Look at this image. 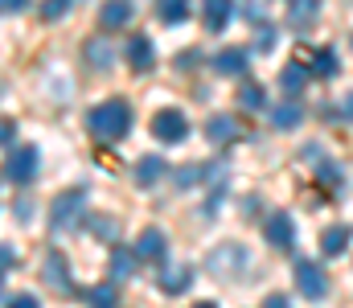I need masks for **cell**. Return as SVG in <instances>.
<instances>
[{
    "label": "cell",
    "mask_w": 353,
    "mask_h": 308,
    "mask_svg": "<svg viewBox=\"0 0 353 308\" xmlns=\"http://www.w3.org/2000/svg\"><path fill=\"white\" fill-rule=\"evenodd\" d=\"M87 127H90V136H94V140L115 144V140H123V136H128V127H132V107H128L123 99L99 103V107H90Z\"/></svg>",
    "instance_id": "obj_1"
},
{
    "label": "cell",
    "mask_w": 353,
    "mask_h": 308,
    "mask_svg": "<svg viewBox=\"0 0 353 308\" xmlns=\"http://www.w3.org/2000/svg\"><path fill=\"white\" fill-rule=\"evenodd\" d=\"M292 276H296V288H300L304 300H325V292H329V276H325L321 263H312V259H296Z\"/></svg>",
    "instance_id": "obj_2"
},
{
    "label": "cell",
    "mask_w": 353,
    "mask_h": 308,
    "mask_svg": "<svg viewBox=\"0 0 353 308\" xmlns=\"http://www.w3.org/2000/svg\"><path fill=\"white\" fill-rule=\"evenodd\" d=\"M83 205H87V194H83V189H70V194L54 198V205H50V226H54L58 234H62V230H70V226H79Z\"/></svg>",
    "instance_id": "obj_3"
},
{
    "label": "cell",
    "mask_w": 353,
    "mask_h": 308,
    "mask_svg": "<svg viewBox=\"0 0 353 308\" xmlns=\"http://www.w3.org/2000/svg\"><path fill=\"white\" fill-rule=\"evenodd\" d=\"M37 165H41V152L37 148H17L12 156H4V177L12 185H29L37 177Z\"/></svg>",
    "instance_id": "obj_4"
},
{
    "label": "cell",
    "mask_w": 353,
    "mask_h": 308,
    "mask_svg": "<svg viewBox=\"0 0 353 308\" xmlns=\"http://www.w3.org/2000/svg\"><path fill=\"white\" fill-rule=\"evenodd\" d=\"M152 136L157 140H165V144H181L185 136H189V119H185V111H157V119H152Z\"/></svg>",
    "instance_id": "obj_5"
},
{
    "label": "cell",
    "mask_w": 353,
    "mask_h": 308,
    "mask_svg": "<svg viewBox=\"0 0 353 308\" xmlns=\"http://www.w3.org/2000/svg\"><path fill=\"white\" fill-rule=\"evenodd\" d=\"M205 267H210L214 276H234V271H243V267H247V247L226 243V247H218V251L205 259Z\"/></svg>",
    "instance_id": "obj_6"
},
{
    "label": "cell",
    "mask_w": 353,
    "mask_h": 308,
    "mask_svg": "<svg viewBox=\"0 0 353 308\" xmlns=\"http://www.w3.org/2000/svg\"><path fill=\"white\" fill-rule=\"evenodd\" d=\"M165 255H169V238H165V230L148 226V230L136 238V259H148V263H157V259H165Z\"/></svg>",
    "instance_id": "obj_7"
},
{
    "label": "cell",
    "mask_w": 353,
    "mask_h": 308,
    "mask_svg": "<svg viewBox=\"0 0 353 308\" xmlns=\"http://www.w3.org/2000/svg\"><path fill=\"white\" fill-rule=\"evenodd\" d=\"M234 0H201V21H205V29H214V33H222L226 25H230V17H234Z\"/></svg>",
    "instance_id": "obj_8"
},
{
    "label": "cell",
    "mask_w": 353,
    "mask_h": 308,
    "mask_svg": "<svg viewBox=\"0 0 353 308\" xmlns=\"http://www.w3.org/2000/svg\"><path fill=\"white\" fill-rule=\"evenodd\" d=\"M263 238L271 247H292V238H296V222L288 218V214H271L263 222Z\"/></svg>",
    "instance_id": "obj_9"
},
{
    "label": "cell",
    "mask_w": 353,
    "mask_h": 308,
    "mask_svg": "<svg viewBox=\"0 0 353 308\" xmlns=\"http://www.w3.org/2000/svg\"><path fill=\"white\" fill-rule=\"evenodd\" d=\"M128 66H132V70H140V74L157 66V50H152V41H148L144 33H136V37L128 41Z\"/></svg>",
    "instance_id": "obj_10"
},
{
    "label": "cell",
    "mask_w": 353,
    "mask_h": 308,
    "mask_svg": "<svg viewBox=\"0 0 353 308\" xmlns=\"http://www.w3.org/2000/svg\"><path fill=\"white\" fill-rule=\"evenodd\" d=\"M46 280H50V288H58V292H79L74 280H70V267H66V259H62L58 251L46 255Z\"/></svg>",
    "instance_id": "obj_11"
},
{
    "label": "cell",
    "mask_w": 353,
    "mask_h": 308,
    "mask_svg": "<svg viewBox=\"0 0 353 308\" xmlns=\"http://www.w3.org/2000/svg\"><path fill=\"white\" fill-rule=\"evenodd\" d=\"M128 21H132V0H103V8H99L103 29H123Z\"/></svg>",
    "instance_id": "obj_12"
},
{
    "label": "cell",
    "mask_w": 353,
    "mask_h": 308,
    "mask_svg": "<svg viewBox=\"0 0 353 308\" xmlns=\"http://www.w3.org/2000/svg\"><path fill=\"white\" fill-rule=\"evenodd\" d=\"M316 12H321V0H292L288 4V25L304 33V29L316 25Z\"/></svg>",
    "instance_id": "obj_13"
},
{
    "label": "cell",
    "mask_w": 353,
    "mask_h": 308,
    "mask_svg": "<svg viewBox=\"0 0 353 308\" xmlns=\"http://www.w3.org/2000/svg\"><path fill=\"white\" fill-rule=\"evenodd\" d=\"M189 280H193V271H189L185 263H176V259H169V263L161 267V288H165V292H173V296L189 288Z\"/></svg>",
    "instance_id": "obj_14"
},
{
    "label": "cell",
    "mask_w": 353,
    "mask_h": 308,
    "mask_svg": "<svg viewBox=\"0 0 353 308\" xmlns=\"http://www.w3.org/2000/svg\"><path fill=\"white\" fill-rule=\"evenodd\" d=\"M165 173H169L165 156H140V161H136V185H144V189H148V185H157Z\"/></svg>",
    "instance_id": "obj_15"
},
{
    "label": "cell",
    "mask_w": 353,
    "mask_h": 308,
    "mask_svg": "<svg viewBox=\"0 0 353 308\" xmlns=\"http://www.w3.org/2000/svg\"><path fill=\"white\" fill-rule=\"evenodd\" d=\"M247 62H251V58H247V50L226 45V50L214 58V70H218V74H243V70H247Z\"/></svg>",
    "instance_id": "obj_16"
},
{
    "label": "cell",
    "mask_w": 353,
    "mask_h": 308,
    "mask_svg": "<svg viewBox=\"0 0 353 308\" xmlns=\"http://www.w3.org/2000/svg\"><path fill=\"white\" fill-rule=\"evenodd\" d=\"M234 136H239V123H234L230 115H214V119L205 123V140H210V144H218V148H222V144H230Z\"/></svg>",
    "instance_id": "obj_17"
},
{
    "label": "cell",
    "mask_w": 353,
    "mask_h": 308,
    "mask_svg": "<svg viewBox=\"0 0 353 308\" xmlns=\"http://www.w3.org/2000/svg\"><path fill=\"white\" fill-rule=\"evenodd\" d=\"M279 87L288 91V99H296L304 87H308V66H300V62H292V66H283V74H279Z\"/></svg>",
    "instance_id": "obj_18"
},
{
    "label": "cell",
    "mask_w": 353,
    "mask_h": 308,
    "mask_svg": "<svg viewBox=\"0 0 353 308\" xmlns=\"http://www.w3.org/2000/svg\"><path fill=\"white\" fill-rule=\"evenodd\" d=\"M341 70V62H337V54H333V45H325V50H316V58H312V66H308V74H316V79H333Z\"/></svg>",
    "instance_id": "obj_19"
},
{
    "label": "cell",
    "mask_w": 353,
    "mask_h": 308,
    "mask_svg": "<svg viewBox=\"0 0 353 308\" xmlns=\"http://www.w3.org/2000/svg\"><path fill=\"white\" fill-rule=\"evenodd\" d=\"M300 119H304L300 103H279V107H271V123H275L279 132H292V127H296Z\"/></svg>",
    "instance_id": "obj_20"
},
{
    "label": "cell",
    "mask_w": 353,
    "mask_h": 308,
    "mask_svg": "<svg viewBox=\"0 0 353 308\" xmlns=\"http://www.w3.org/2000/svg\"><path fill=\"white\" fill-rule=\"evenodd\" d=\"M345 247H350V230H345V226H329V230L321 234V251H325V255H341Z\"/></svg>",
    "instance_id": "obj_21"
},
{
    "label": "cell",
    "mask_w": 353,
    "mask_h": 308,
    "mask_svg": "<svg viewBox=\"0 0 353 308\" xmlns=\"http://www.w3.org/2000/svg\"><path fill=\"white\" fill-rule=\"evenodd\" d=\"M90 234H94L99 243H115V238H119V222L99 214V218H90Z\"/></svg>",
    "instance_id": "obj_22"
},
{
    "label": "cell",
    "mask_w": 353,
    "mask_h": 308,
    "mask_svg": "<svg viewBox=\"0 0 353 308\" xmlns=\"http://www.w3.org/2000/svg\"><path fill=\"white\" fill-rule=\"evenodd\" d=\"M132 271H136V251H123V247H119V251L111 255V276H115V280H128Z\"/></svg>",
    "instance_id": "obj_23"
},
{
    "label": "cell",
    "mask_w": 353,
    "mask_h": 308,
    "mask_svg": "<svg viewBox=\"0 0 353 308\" xmlns=\"http://www.w3.org/2000/svg\"><path fill=\"white\" fill-rule=\"evenodd\" d=\"M87 305L90 308H115L119 305V292H115L111 284H99V288H90L87 292Z\"/></svg>",
    "instance_id": "obj_24"
},
{
    "label": "cell",
    "mask_w": 353,
    "mask_h": 308,
    "mask_svg": "<svg viewBox=\"0 0 353 308\" xmlns=\"http://www.w3.org/2000/svg\"><path fill=\"white\" fill-rule=\"evenodd\" d=\"M157 8H161V17H165L169 25H181V21L189 17V0H161Z\"/></svg>",
    "instance_id": "obj_25"
},
{
    "label": "cell",
    "mask_w": 353,
    "mask_h": 308,
    "mask_svg": "<svg viewBox=\"0 0 353 308\" xmlns=\"http://www.w3.org/2000/svg\"><path fill=\"white\" fill-rule=\"evenodd\" d=\"M239 103H243L247 111H259V107H263V103H267V91H263V87H259V83H247V87L239 91Z\"/></svg>",
    "instance_id": "obj_26"
},
{
    "label": "cell",
    "mask_w": 353,
    "mask_h": 308,
    "mask_svg": "<svg viewBox=\"0 0 353 308\" xmlns=\"http://www.w3.org/2000/svg\"><path fill=\"white\" fill-rule=\"evenodd\" d=\"M87 58H90V66H103V70H107V66H111V45L99 41V37H90L87 41Z\"/></svg>",
    "instance_id": "obj_27"
},
{
    "label": "cell",
    "mask_w": 353,
    "mask_h": 308,
    "mask_svg": "<svg viewBox=\"0 0 353 308\" xmlns=\"http://www.w3.org/2000/svg\"><path fill=\"white\" fill-rule=\"evenodd\" d=\"M316 173H321V185H341V177H345V173H341V165H333V161H321V165H316Z\"/></svg>",
    "instance_id": "obj_28"
},
{
    "label": "cell",
    "mask_w": 353,
    "mask_h": 308,
    "mask_svg": "<svg viewBox=\"0 0 353 308\" xmlns=\"http://www.w3.org/2000/svg\"><path fill=\"white\" fill-rule=\"evenodd\" d=\"M275 37H279V33H275L271 25H259V33H255V50H275Z\"/></svg>",
    "instance_id": "obj_29"
},
{
    "label": "cell",
    "mask_w": 353,
    "mask_h": 308,
    "mask_svg": "<svg viewBox=\"0 0 353 308\" xmlns=\"http://www.w3.org/2000/svg\"><path fill=\"white\" fill-rule=\"evenodd\" d=\"M66 8H70V0H46V4H41V17H46V21H58Z\"/></svg>",
    "instance_id": "obj_30"
},
{
    "label": "cell",
    "mask_w": 353,
    "mask_h": 308,
    "mask_svg": "<svg viewBox=\"0 0 353 308\" xmlns=\"http://www.w3.org/2000/svg\"><path fill=\"white\" fill-rule=\"evenodd\" d=\"M12 136H17V123L12 119H0V144H8Z\"/></svg>",
    "instance_id": "obj_31"
},
{
    "label": "cell",
    "mask_w": 353,
    "mask_h": 308,
    "mask_svg": "<svg viewBox=\"0 0 353 308\" xmlns=\"http://www.w3.org/2000/svg\"><path fill=\"white\" fill-rule=\"evenodd\" d=\"M263 308H292V300H288V296H279V292H271V296L263 300Z\"/></svg>",
    "instance_id": "obj_32"
},
{
    "label": "cell",
    "mask_w": 353,
    "mask_h": 308,
    "mask_svg": "<svg viewBox=\"0 0 353 308\" xmlns=\"http://www.w3.org/2000/svg\"><path fill=\"white\" fill-rule=\"evenodd\" d=\"M304 161H308V165H321V161H325V156H321V144H308V148H304Z\"/></svg>",
    "instance_id": "obj_33"
},
{
    "label": "cell",
    "mask_w": 353,
    "mask_h": 308,
    "mask_svg": "<svg viewBox=\"0 0 353 308\" xmlns=\"http://www.w3.org/2000/svg\"><path fill=\"white\" fill-rule=\"evenodd\" d=\"M8 308H41V300H37V296H17Z\"/></svg>",
    "instance_id": "obj_34"
},
{
    "label": "cell",
    "mask_w": 353,
    "mask_h": 308,
    "mask_svg": "<svg viewBox=\"0 0 353 308\" xmlns=\"http://www.w3.org/2000/svg\"><path fill=\"white\" fill-rule=\"evenodd\" d=\"M29 0H0V12H21Z\"/></svg>",
    "instance_id": "obj_35"
},
{
    "label": "cell",
    "mask_w": 353,
    "mask_h": 308,
    "mask_svg": "<svg viewBox=\"0 0 353 308\" xmlns=\"http://www.w3.org/2000/svg\"><path fill=\"white\" fill-rule=\"evenodd\" d=\"M17 263V255H12V247H0V267H12Z\"/></svg>",
    "instance_id": "obj_36"
},
{
    "label": "cell",
    "mask_w": 353,
    "mask_h": 308,
    "mask_svg": "<svg viewBox=\"0 0 353 308\" xmlns=\"http://www.w3.org/2000/svg\"><path fill=\"white\" fill-rule=\"evenodd\" d=\"M193 308H218V305L214 300H201V305H193Z\"/></svg>",
    "instance_id": "obj_37"
}]
</instances>
